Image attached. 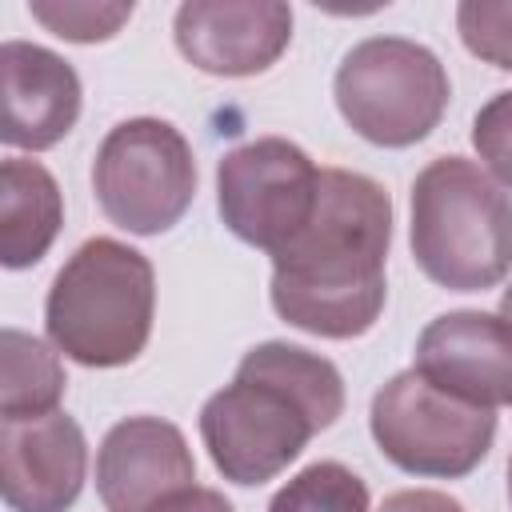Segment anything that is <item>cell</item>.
<instances>
[{"mask_svg": "<svg viewBox=\"0 0 512 512\" xmlns=\"http://www.w3.org/2000/svg\"><path fill=\"white\" fill-rule=\"evenodd\" d=\"M56 344H44L32 332L4 328L0 332V420H36L48 412H60L64 396V364L52 352Z\"/></svg>", "mask_w": 512, "mask_h": 512, "instance_id": "9a60e30c", "label": "cell"}, {"mask_svg": "<svg viewBox=\"0 0 512 512\" xmlns=\"http://www.w3.org/2000/svg\"><path fill=\"white\" fill-rule=\"evenodd\" d=\"M316 200L320 168L300 144L284 136L248 140L224 152L216 164V208L224 228L268 256L308 228Z\"/></svg>", "mask_w": 512, "mask_h": 512, "instance_id": "ba28073f", "label": "cell"}, {"mask_svg": "<svg viewBox=\"0 0 512 512\" xmlns=\"http://www.w3.org/2000/svg\"><path fill=\"white\" fill-rule=\"evenodd\" d=\"M156 316V272L124 240L92 236L56 272L44 300V328L56 352L84 368L132 364Z\"/></svg>", "mask_w": 512, "mask_h": 512, "instance_id": "277c9868", "label": "cell"}, {"mask_svg": "<svg viewBox=\"0 0 512 512\" xmlns=\"http://www.w3.org/2000/svg\"><path fill=\"white\" fill-rule=\"evenodd\" d=\"M180 56L208 76L268 72L292 40V8L280 0H188L176 8Z\"/></svg>", "mask_w": 512, "mask_h": 512, "instance_id": "30bf717a", "label": "cell"}, {"mask_svg": "<svg viewBox=\"0 0 512 512\" xmlns=\"http://www.w3.org/2000/svg\"><path fill=\"white\" fill-rule=\"evenodd\" d=\"M368 428L384 460H392L400 472L460 480L488 456L496 440V412L456 400L408 368L380 384Z\"/></svg>", "mask_w": 512, "mask_h": 512, "instance_id": "52a82bcc", "label": "cell"}, {"mask_svg": "<svg viewBox=\"0 0 512 512\" xmlns=\"http://www.w3.org/2000/svg\"><path fill=\"white\" fill-rule=\"evenodd\" d=\"M412 368L456 400L512 408V320L480 308L444 312L420 332Z\"/></svg>", "mask_w": 512, "mask_h": 512, "instance_id": "9c48e42d", "label": "cell"}, {"mask_svg": "<svg viewBox=\"0 0 512 512\" xmlns=\"http://www.w3.org/2000/svg\"><path fill=\"white\" fill-rule=\"evenodd\" d=\"M0 84H4L0 140L8 148L44 152V148H56L76 128L84 88L76 68L52 48L32 40H4Z\"/></svg>", "mask_w": 512, "mask_h": 512, "instance_id": "4fadbf2b", "label": "cell"}, {"mask_svg": "<svg viewBox=\"0 0 512 512\" xmlns=\"http://www.w3.org/2000/svg\"><path fill=\"white\" fill-rule=\"evenodd\" d=\"M392 200L384 184L348 168H320V200L308 228L272 256V308L284 324L324 336H364L388 300Z\"/></svg>", "mask_w": 512, "mask_h": 512, "instance_id": "6da1fadb", "label": "cell"}, {"mask_svg": "<svg viewBox=\"0 0 512 512\" xmlns=\"http://www.w3.org/2000/svg\"><path fill=\"white\" fill-rule=\"evenodd\" d=\"M408 244L432 284L496 288L512 272V200L476 160L436 156L412 180Z\"/></svg>", "mask_w": 512, "mask_h": 512, "instance_id": "3957f363", "label": "cell"}, {"mask_svg": "<svg viewBox=\"0 0 512 512\" xmlns=\"http://www.w3.org/2000/svg\"><path fill=\"white\" fill-rule=\"evenodd\" d=\"M192 484L196 460L172 420L128 416L112 424L96 448V492L108 512H148Z\"/></svg>", "mask_w": 512, "mask_h": 512, "instance_id": "7c38bea8", "label": "cell"}, {"mask_svg": "<svg viewBox=\"0 0 512 512\" xmlns=\"http://www.w3.org/2000/svg\"><path fill=\"white\" fill-rule=\"evenodd\" d=\"M132 12V0H28V16L72 44L112 40L132 20Z\"/></svg>", "mask_w": 512, "mask_h": 512, "instance_id": "e0dca14e", "label": "cell"}, {"mask_svg": "<svg viewBox=\"0 0 512 512\" xmlns=\"http://www.w3.org/2000/svg\"><path fill=\"white\" fill-rule=\"evenodd\" d=\"M64 228V196L40 160L8 156L0 164V264L32 268Z\"/></svg>", "mask_w": 512, "mask_h": 512, "instance_id": "5bb4252c", "label": "cell"}, {"mask_svg": "<svg viewBox=\"0 0 512 512\" xmlns=\"http://www.w3.org/2000/svg\"><path fill=\"white\" fill-rule=\"evenodd\" d=\"M456 32L472 56L512 72V0H460Z\"/></svg>", "mask_w": 512, "mask_h": 512, "instance_id": "ac0fdd59", "label": "cell"}, {"mask_svg": "<svg viewBox=\"0 0 512 512\" xmlns=\"http://www.w3.org/2000/svg\"><path fill=\"white\" fill-rule=\"evenodd\" d=\"M472 148L504 188H512V88L496 92L472 120Z\"/></svg>", "mask_w": 512, "mask_h": 512, "instance_id": "d6986e66", "label": "cell"}, {"mask_svg": "<svg viewBox=\"0 0 512 512\" xmlns=\"http://www.w3.org/2000/svg\"><path fill=\"white\" fill-rule=\"evenodd\" d=\"M368 484L340 460L300 468L268 504V512H368Z\"/></svg>", "mask_w": 512, "mask_h": 512, "instance_id": "2e32d148", "label": "cell"}, {"mask_svg": "<svg viewBox=\"0 0 512 512\" xmlns=\"http://www.w3.org/2000/svg\"><path fill=\"white\" fill-rule=\"evenodd\" d=\"M92 192L100 212L132 232L160 236L192 208L196 156L184 132L160 116H132L108 128L92 160Z\"/></svg>", "mask_w": 512, "mask_h": 512, "instance_id": "8992f818", "label": "cell"}, {"mask_svg": "<svg viewBox=\"0 0 512 512\" xmlns=\"http://www.w3.org/2000/svg\"><path fill=\"white\" fill-rule=\"evenodd\" d=\"M0 468L12 512H68L88 476V440L68 412L0 420Z\"/></svg>", "mask_w": 512, "mask_h": 512, "instance_id": "8fae6325", "label": "cell"}, {"mask_svg": "<svg viewBox=\"0 0 512 512\" xmlns=\"http://www.w3.org/2000/svg\"><path fill=\"white\" fill-rule=\"evenodd\" d=\"M148 512H236V508L224 500V492L192 484V488H184V492H176V496H164V500L152 504Z\"/></svg>", "mask_w": 512, "mask_h": 512, "instance_id": "44dd1931", "label": "cell"}, {"mask_svg": "<svg viewBox=\"0 0 512 512\" xmlns=\"http://www.w3.org/2000/svg\"><path fill=\"white\" fill-rule=\"evenodd\" d=\"M340 412L344 376L328 356L264 340L244 352L232 384L204 400L200 440L224 480L256 488L276 480Z\"/></svg>", "mask_w": 512, "mask_h": 512, "instance_id": "7a4b0ae2", "label": "cell"}, {"mask_svg": "<svg viewBox=\"0 0 512 512\" xmlns=\"http://www.w3.org/2000/svg\"><path fill=\"white\" fill-rule=\"evenodd\" d=\"M500 316H504V320H512V284L500 292Z\"/></svg>", "mask_w": 512, "mask_h": 512, "instance_id": "7402d4cb", "label": "cell"}, {"mask_svg": "<svg viewBox=\"0 0 512 512\" xmlns=\"http://www.w3.org/2000/svg\"><path fill=\"white\" fill-rule=\"evenodd\" d=\"M332 96L360 140L412 148L440 124L452 84L432 48L404 36H368L344 52Z\"/></svg>", "mask_w": 512, "mask_h": 512, "instance_id": "5b68a950", "label": "cell"}, {"mask_svg": "<svg viewBox=\"0 0 512 512\" xmlns=\"http://www.w3.org/2000/svg\"><path fill=\"white\" fill-rule=\"evenodd\" d=\"M508 500H512V456H508Z\"/></svg>", "mask_w": 512, "mask_h": 512, "instance_id": "603a6c76", "label": "cell"}, {"mask_svg": "<svg viewBox=\"0 0 512 512\" xmlns=\"http://www.w3.org/2000/svg\"><path fill=\"white\" fill-rule=\"evenodd\" d=\"M380 512H468V508L456 496L436 492V488H404V492L384 496Z\"/></svg>", "mask_w": 512, "mask_h": 512, "instance_id": "ffe728a7", "label": "cell"}]
</instances>
